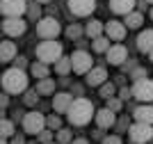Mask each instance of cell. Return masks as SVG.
I'll list each match as a JSON object with an SVG mask.
<instances>
[{"mask_svg":"<svg viewBox=\"0 0 153 144\" xmlns=\"http://www.w3.org/2000/svg\"><path fill=\"white\" fill-rule=\"evenodd\" d=\"M30 144H37V142H30Z\"/></svg>","mask_w":153,"mask_h":144,"instance_id":"obj_49","label":"cell"},{"mask_svg":"<svg viewBox=\"0 0 153 144\" xmlns=\"http://www.w3.org/2000/svg\"><path fill=\"white\" fill-rule=\"evenodd\" d=\"M108 110H112V112H119L121 110V98H108Z\"/></svg>","mask_w":153,"mask_h":144,"instance_id":"obj_34","label":"cell"},{"mask_svg":"<svg viewBox=\"0 0 153 144\" xmlns=\"http://www.w3.org/2000/svg\"><path fill=\"white\" fill-rule=\"evenodd\" d=\"M149 55H151V60H153V50H151V53H149Z\"/></svg>","mask_w":153,"mask_h":144,"instance_id":"obj_45","label":"cell"},{"mask_svg":"<svg viewBox=\"0 0 153 144\" xmlns=\"http://www.w3.org/2000/svg\"><path fill=\"white\" fill-rule=\"evenodd\" d=\"M59 32H62V25H59V21L55 19V16H46V19L37 21V34L44 39V41H48V39H57Z\"/></svg>","mask_w":153,"mask_h":144,"instance_id":"obj_4","label":"cell"},{"mask_svg":"<svg viewBox=\"0 0 153 144\" xmlns=\"http://www.w3.org/2000/svg\"><path fill=\"white\" fill-rule=\"evenodd\" d=\"M37 140L41 144H48V142H53V131H48V128H44V131L37 135Z\"/></svg>","mask_w":153,"mask_h":144,"instance_id":"obj_32","label":"cell"},{"mask_svg":"<svg viewBox=\"0 0 153 144\" xmlns=\"http://www.w3.org/2000/svg\"><path fill=\"white\" fill-rule=\"evenodd\" d=\"M135 2L137 0H110V9L114 14H123L126 16V14H130L135 9Z\"/></svg>","mask_w":153,"mask_h":144,"instance_id":"obj_18","label":"cell"},{"mask_svg":"<svg viewBox=\"0 0 153 144\" xmlns=\"http://www.w3.org/2000/svg\"><path fill=\"white\" fill-rule=\"evenodd\" d=\"M0 144H9V142H7V140H5V137H0Z\"/></svg>","mask_w":153,"mask_h":144,"instance_id":"obj_44","label":"cell"},{"mask_svg":"<svg viewBox=\"0 0 153 144\" xmlns=\"http://www.w3.org/2000/svg\"><path fill=\"white\" fill-rule=\"evenodd\" d=\"M0 85L5 87L7 94H23L27 89V73L23 69L12 66V69H7L5 73H2V82H0Z\"/></svg>","mask_w":153,"mask_h":144,"instance_id":"obj_2","label":"cell"},{"mask_svg":"<svg viewBox=\"0 0 153 144\" xmlns=\"http://www.w3.org/2000/svg\"><path fill=\"white\" fill-rule=\"evenodd\" d=\"M87 75V85L89 87H101L103 82H108V71H105V66H94V69L89 71Z\"/></svg>","mask_w":153,"mask_h":144,"instance_id":"obj_16","label":"cell"},{"mask_svg":"<svg viewBox=\"0 0 153 144\" xmlns=\"http://www.w3.org/2000/svg\"><path fill=\"white\" fill-rule=\"evenodd\" d=\"M27 12L25 0H0V14L5 19H21Z\"/></svg>","mask_w":153,"mask_h":144,"instance_id":"obj_6","label":"cell"},{"mask_svg":"<svg viewBox=\"0 0 153 144\" xmlns=\"http://www.w3.org/2000/svg\"><path fill=\"white\" fill-rule=\"evenodd\" d=\"M46 128H48V131H59V128H62V119H59L57 114L46 117Z\"/></svg>","mask_w":153,"mask_h":144,"instance_id":"obj_29","label":"cell"},{"mask_svg":"<svg viewBox=\"0 0 153 144\" xmlns=\"http://www.w3.org/2000/svg\"><path fill=\"white\" fill-rule=\"evenodd\" d=\"M16 57V44L14 41H0V62L7 64Z\"/></svg>","mask_w":153,"mask_h":144,"instance_id":"obj_19","label":"cell"},{"mask_svg":"<svg viewBox=\"0 0 153 144\" xmlns=\"http://www.w3.org/2000/svg\"><path fill=\"white\" fill-rule=\"evenodd\" d=\"M25 30H27V23L23 19H5L2 21V32L7 37H21V34H25Z\"/></svg>","mask_w":153,"mask_h":144,"instance_id":"obj_11","label":"cell"},{"mask_svg":"<svg viewBox=\"0 0 153 144\" xmlns=\"http://www.w3.org/2000/svg\"><path fill=\"white\" fill-rule=\"evenodd\" d=\"M105 55H108V62L112 64V66H121V64L128 60V50H126V46L117 44V46H110Z\"/></svg>","mask_w":153,"mask_h":144,"instance_id":"obj_13","label":"cell"},{"mask_svg":"<svg viewBox=\"0 0 153 144\" xmlns=\"http://www.w3.org/2000/svg\"><path fill=\"white\" fill-rule=\"evenodd\" d=\"M55 137H57V144H71L73 142V135H71L69 128H59Z\"/></svg>","mask_w":153,"mask_h":144,"instance_id":"obj_28","label":"cell"},{"mask_svg":"<svg viewBox=\"0 0 153 144\" xmlns=\"http://www.w3.org/2000/svg\"><path fill=\"white\" fill-rule=\"evenodd\" d=\"M39 96H48V94H55V80L53 78H44V80L37 82V87H34Z\"/></svg>","mask_w":153,"mask_h":144,"instance_id":"obj_22","label":"cell"},{"mask_svg":"<svg viewBox=\"0 0 153 144\" xmlns=\"http://www.w3.org/2000/svg\"><path fill=\"white\" fill-rule=\"evenodd\" d=\"M96 9V0H69V12L73 16H89Z\"/></svg>","mask_w":153,"mask_h":144,"instance_id":"obj_10","label":"cell"},{"mask_svg":"<svg viewBox=\"0 0 153 144\" xmlns=\"http://www.w3.org/2000/svg\"><path fill=\"white\" fill-rule=\"evenodd\" d=\"M114 85H112V82H103L101 85V96L103 98H112V96H114Z\"/></svg>","mask_w":153,"mask_h":144,"instance_id":"obj_31","label":"cell"},{"mask_svg":"<svg viewBox=\"0 0 153 144\" xmlns=\"http://www.w3.org/2000/svg\"><path fill=\"white\" fill-rule=\"evenodd\" d=\"M37 101H39V94L32 89V92H27L25 89V105H37Z\"/></svg>","mask_w":153,"mask_h":144,"instance_id":"obj_33","label":"cell"},{"mask_svg":"<svg viewBox=\"0 0 153 144\" xmlns=\"http://www.w3.org/2000/svg\"><path fill=\"white\" fill-rule=\"evenodd\" d=\"M133 78H135V80H142V78H146V73H144V69H135Z\"/></svg>","mask_w":153,"mask_h":144,"instance_id":"obj_39","label":"cell"},{"mask_svg":"<svg viewBox=\"0 0 153 144\" xmlns=\"http://www.w3.org/2000/svg\"><path fill=\"white\" fill-rule=\"evenodd\" d=\"M137 48H140V53H151L153 50V30L140 32V37H137Z\"/></svg>","mask_w":153,"mask_h":144,"instance_id":"obj_20","label":"cell"},{"mask_svg":"<svg viewBox=\"0 0 153 144\" xmlns=\"http://www.w3.org/2000/svg\"><path fill=\"white\" fill-rule=\"evenodd\" d=\"M14 60H16V57H14ZM25 57H19V60H16V69H23V66H25Z\"/></svg>","mask_w":153,"mask_h":144,"instance_id":"obj_40","label":"cell"},{"mask_svg":"<svg viewBox=\"0 0 153 144\" xmlns=\"http://www.w3.org/2000/svg\"><path fill=\"white\" fill-rule=\"evenodd\" d=\"M105 37L110 39V41H121L123 37H126V25L121 23V21H110V23H105Z\"/></svg>","mask_w":153,"mask_h":144,"instance_id":"obj_12","label":"cell"},{"mask_svg":"<svg viewBox=\"0 0 153 144\" xmlns=\"http://www.w3.org/2000/svg\"><path fill=\"white\" fill-rule=\"evenodd\" d=\"M27 14H30L32 19H39L41 9H39V5H37V2H34V5H27Z\"/></svg>","mask_w":153,"mask_h":144,"instance_id":"obj_35","label":"cell"},{"mask_svg":"<svg viewBox=\"0 0 153 144\" xmlns=\"http://www.w3.org/2000/svg\"><path fill=\"white\" fill-rule=\"evenodd\" d=\"M34 2H37V5H48L51 0H34Z\"/></svg>","mask_w":153,"mask_h":144,"instance_id":"obj_43","label":"cell"},{"mask_svg":"<svg viewBox=\"0 0 153 144\" xmlns=\"http://www.w3.org/2000/svg\"><path fill=\"white\" fill-rule=\"evenodd\" d=\"M91 48H94V53H108V48H110V39H108V37L91 39Z\"/></svg>","mask_w":153,"mask_h":144,"instance_id":"obj_26","label":"cell"},{"mask_svg":"<svg viewBox=\"0 0 153 144\" xmlns=\"http://www.w3.org/2000/svg\"><path fill=\"white\" fill-rule=\"evenodd\" d=\"M103 144H121V137L119 135H108V137H103Z\"/></svg>","mask_w":153,"mask_h":144,"instance_id":"obj_36","label":"cell"},{"mask_svg":"<svg viewBox=\"0 0 153 144\" xmlns=\"http://www.w3.org/2000/svg\"><path fill=\"white\" fill-rule=\"evenodd\" d=\"M135 121L137 124H149V126H153V105L151 103H142L137 110H135Z\"/></svg>","mask_w":153,"mask_h":144,"instance_id":"obj_17","label":"cell"},{"mask_svg":"<svg viewBox=\"0 0 153 144\" xmlns=\"http://www.w3.org/2000/svg\"><path fill=\"white\" fill-rule=\"evenodd\" d=\"M30 71H32V75L37 78V80H44V78H48V64H44V62H34L30 66Z\"/></svg>","mask_w":153,"mask_h":144,"instance_id":"obj_24","label":"cell"},{"mask_svg":"<svg viewBox=\"0 0 153 144\" xmlns=\"http://www.w3.org/2000/svg\"><path fill=\"white\" fill-rule=\"evenodd\" d=\"M128 133H130V140L135 144H146L153 140V126H149V124H137L135 121Z\"/></svg>","mask_w":153,"mask_h":144,"instance_id":"obj_9","label":"cell"},{"mask_svg":"<svg viewBox=\"0 0 153 144\" xmlns=\"http://www.w3.org/2000/svg\"><path fill=\"white\" fill-rule=\"evenodd\" d=\"M7 105H9V98H7V94H0V110H5Z\"/></svg>","mask_w":153,"mask_h":144,"instance_id":"obj_38","label":"cell"},{"mask_svg":"<svg viewBox=\"0 0 153 144\" xmlns=\"http://www.w3.org/2000/svg\"><path fill=\"white\" fill-rule=\"evenodd\" d=\"M71 71V57H59L57 62H55V73L57 75H66Z\"/></svg>","mask_w":153,"mask_h":144,"instance_id":"obj_25","label":"cell"},{"mask_svg":"<svg viewBox=\"0 0 153 144\" xmlns=\"http://www.w3.org/2000/svg\"><path fill=\"white\" fill-rule=\"evenodd\" d=\"M142 23H144V16H142V12H130V14H126V21H123L126 30H135V28H142Z\"/></svg>","mask_w":153,"mask_h":144,"instance_id":"obj_23","label":"cell"},{"mask_svg":"<svg viewBox=\"0 0 153 144\" xmlns=\"http://www.w3.org/2000/svg\"><path fill=\"white\" fill-rule=\"evenodd\" d=\"M0 82H2V78H0Z\"/></svg>","mask_w":153,"mask_h":144,"instance_id":"obj_50","label":"cell"},{"mask_svg":"<svg viewBox=\"0 0 153 144\" xmlns=\"http://www.w3.org/2000/svg\"><path fill=\"white\" fill-rule=\"evenodd\" d=\"M48 144H57V142H48Z\"/></svg>","mask_w":153,"mask_h":144,"instance_id":"obj_47","label":"cell"},{"mask_svg":"<svg viewBox=\"0 0 153 144\" xmlns=\"http://www.w3.org/2000/svg\"><path fill=\"white\" fill-rule=\"evenodd\" d=\"M62 57V44L57 39H48L37 46V60L44 64H55Z\"/></svg>","mask_w":153,"mask_h":144,"instance_id":"obj_3","label":"cell"},{"mask_svg":"<svg viewBox=\"0 0 153 144\" xmlns=\"http://www.w3.org/2000/svg\"><path fill=\"white\" fill-rule=\"evenodd\" d=\"M94 114H96V110H94V103H91V101L76 98L69 105V110H66V119H69V124H73V126H87Z\"/></svg>","mask_w":153,"mask_h":144,"instance_id":"obj_1","label":"cell"},{"mask_svg":"<svg viewBox=\"0 0 153 144\" xmlns=\"http://www.w3.org/2000/svg\"><path fill=\"white\" fill-rule=\"evenodd\" d=\"M94 60H91V55L87 53V50H76L73 55H71V71L73 73H80V75H85V73H89L94 66Z\"/></svg>","mask_w":153,"mask_h":144,"instance_id":"obj_5","label":"cell"},{"mask_svg":"<svg viewBox=\"0 0 153 144\" xmlns=\"http://www.w3.org/2000/svg\"><path fill=\"white\" fill-rule=\"evenodd\" d=\"M133 96L137 101H142V103H151L153 101V80H149V78H142V80H135L133 85Z\"/></svg>","mask_w":153,"mask_h":144,"instance_id":"obj_8","label":"cell"},{"mask_svg":"<svg viewBox=\"0 0 153 144\" xmlns=\"http://www.w3.org/2000/svg\"><path fill=\"white\" fill-rule=\"evenodd\" d=\"M9 144H25V140H23V137H12Z\"/></svg>","mask_w":153,"mask_h":144,"instance_id":"obj_41","label":"cell"},{"mask_svg":"<svg viewBox=\"0 0 153 144\" xmlns=\"http://www.w3.org/2000/svg\"><path fill=\"white\" fill-rule=\"evenodd\" d=\"M130 96H133V92H130V89H128V87H123V89H121V92H119V98H121V101H126V98H130Z\"/></svg>","mask_w":153,"mask_h":144,"instance_id":"obj_37","label":"cell"},{"mask_svg":"<svg viewBox=\"0 0 153 144\" xmlns=\"http://www.w3.org/2000/svg\"><path fill=\"white\" fill-rule=\"evenodd\" d=\"M103 30H105V25L101 23V21H89V23L85 25V34L89 39H98V37H103Z\"/></svg>","mask_w":153,"mask_h":144,"instance_id":"obj_21","label":"cell"},{"mask_svg":"<svg viewBox=\"0 0 153 144\" xmlns=\"http://www.w3.org/2000/svg\"><path fill=\"white\" fill-rule=\"evenodd\" d=\"M146 2H151V5H153V0H146Z\"/></svg>","mask_w":153,"mask_h":144,"instance_id":"obj_46","label":"cell"},{"mask_svg":"<svg viewBox=\"0 0 153 144\" xmlns=\"http://www.w3.org/2000/svg\"><path fill=\"white\" fill-rule=\"evenodd\" d=\"M23 128H25L27 135H39V133L46 128V117L37 110H32L23 117Z\"/></svg>","mask_w":153,"mask_h":144,"instance_id":"obj_7","label":"cell"},{"mask_svg":"<svg viewBox=\"0 0 153 144\" xmlns=\"http://www.w3.org/2000/svg\"><path fill=\"white\" fill-rule=\"evenodd\" d=\"M94 119H96V126H98L101 131H105V128H112V126H114L117 117H114V112H112V110L103 107V110H96Z\"/></svg>","mask_w":153,"mask_h":144,"instance_id":"obj_14","label":"cell"},{"mask_svg":"<svg viewBox=\"0 0 153 144\" xmlns=\"http://www.w3.org/2000/svg\"><path fill=\"white\" fill-rule=\"evenodd\" d=\"M71 144H89V142H87V140H85V137H78V140H73V142H71Z\"/></svg>","mask_w":153,"mask_h":144,"instance_id":"obj_42","label":"cell"},{"mask_svg":"<svg viewBox=\"0 0 153 144\" xmlns=\"http://www.w3.org/2000/svg\"><path fill=\"white\" fill-rule=\"evenodd\" d=\"M82 32H85V28H80V25H69V28H66V37L69 39H80L82 37Z\"/></svg>","mask_w":153,"mask_h":144,"instance_id":"obj_30","label":"cell"},{"mask_svg":"<svg viewBox=\"0 0 153 144\" xmlns=\"http://www.w3.org/2000/svg\"><path fill=\"white\" fill-rule=\"evenodd\" d=\"M0 137H14V124L9 119H0Z\"/></svg>","mask_w":153,"mask_h":144,"instance_id":"obj_27","label":"cell"},{"mask_svg":"<svg viewBox=\"0 0 153 144\" xmlns=\"http://www.w3.org/2000/svg\"><path fill=\"white\" fill-rule=\"evenodd\" d=\"M71 103H73V96H71L69 92H59V94L53 96V110L57 114H66Z\"/></svg>","mask_w":153,"mask_h":144,"instance_id":"obj_15","label":"cell"},{"mask_svg":"<svg viewBox=\"0 0 153 144\" xmlns=\"http://www.w3.org/2000/svg\"><path fill=\"white\" fill-rule=\"evenodd\" d=\"M151 19H153V9H151Z\"/></svg>","mask_w":153,"mask_h":144,"instance_id":"obj_48","label":"cell"}]
</instances>
